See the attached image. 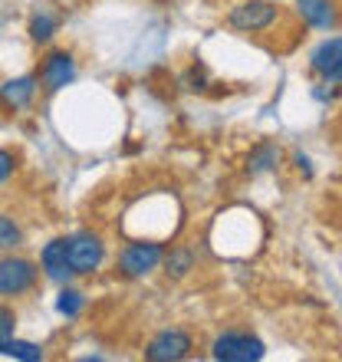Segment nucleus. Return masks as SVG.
<instances>
[{
    "mask_svg": "<svg viewBox=\"0 0 342 362\" xmlns=\"http://www.w3.org/2000/svg\"><path fill=\"white\" fill-rule=\"evenodd\" d=\"M66 250H69V267H73V274H79V276L95 274L105 260V244L99 234H93V230H79V234L66 238Z\"/></svg>",
    "mask_w": 342,
    "mask_h": 362,
    "instance_id": "nucleus-1",
    "label": "nucleus"
},
{
    "mask_svg": "<svg viewBox=\"0 0 342 362\" xmlns=\"http://www.w3.org/2000/svg\"><path fill=\"white\" fill-rule=\"evenodd\" d=\"M276 17H280V10L270 0H240L228 13V23L237 33H264L276 23Z\"/></svg>",
    "mask_w": 342,
    "mask_h": 362,
    "instance_id": "nucleus-2",
    "label": "nucleus"
},
{
    "mask_svg": "<svg viewBox=\"0 0 342 362\" xmlns=\"http://www.w3.org/2000/svg\"><path fill=\"white\" fill-rule=\"evenodd\" d=\"M264 343L250 333H220L211 346V356L220 362H256L264 359Z\"/></svg>",
    "mask_w": 342,
    "mask_h": 362,
    "instance_id": "nucleus-3",
    "label": "nucleus"
},
{
    "mask_svg": "<svg viewBox=\"0 0 342 362\" xmlns=\"http://www.w3.org/2000/svg\"><path fill=\"white\" fill-rule=\"evenodd\" d=\"M37 284V264L27 257H0V296H23Z\"/></svg>",
    "mask_w": 342,
    "mask_h": 362,
    "instance_id": "nucleus-4",
    "label": "nucleus"
},
{
    "mask_svg": "<svg viewBox=\"0 0 342 362\" xmlns=\"http://www.w3.org/2000/svg\"><path fill=\"white\" fill-rule=\"evenodd\" d=\"M162 257H165L162 244H155V240H135V244H129L119 254V270L125 276H145L162 264Z\"/></svg>",
    "mask_w": 342,
    "mask_h": 362,
    "instance_id": "nucleus-5",
    "label": "nucleus"
},
{
    "mask_svg": "<svg viewBox=\"0 0 342 362\" xmlns=\"http://www.w3.org/2000/svg\"><path fill=\"white\" fill-rule=\"evenodd\" d=\"M191 336L184 329H162L152 343L145 346V359L148 362H178L191 356Z\"/></svg>",
    "mask_w": 342,
    "mask_h": 362,
    "instance_id": "nucleus-6",
    "label": "nucleus"
},
{
    "mask_svg": "<svg viewBox=\"0 0 342 362\" xmlns=\"http://www.w3.org/2000/svg\"><path fill=\"white\" fill-rule=\"evenodd\" d=\"M73 79H76L73 53H66V49H53V53L43 57V66H40V86L47 89V93H59V89H66Z\"/></svg>",
    "mask_w": 342,
    "mask_h": 362,
    "instance_id": "nucleus-7",
    "label": "nucleus"
},
{
    "mask_svg": "<svg viewBox=\"0 0 342 362\" xmlns=\"http://www.w3.org/2000/svg\"><path fill=\"white\" fill-rule=\"evenodd\" d=\"M309 66H313L316 76H323L326 83L342 86V37H333L319 43L309 57Z\"/></svg>",
    "mask_w": 342,
    "mask_h": 362,
    "instance_id": "nucleus-8",
    "label": "nucleus"
},
{
    "mask_svg": "<svg viewBox=\"0 0 342 362\" xmlns=\"http://www.w3.org/2000/svg\"><path fill=\"white\" fill-rule=\"evenodd\" d=\"M40 264H43V274L53 280V284H66L73 276V267H69V250H66V238L49 240L43 254H40Z\"/></svg>",
    "mask_w": 342,
    "mask_h": 362,
    "instance_id": "nucleus-9",
    "label": "nucleus"
},
{
    "mask_svg": "<svg viewBox=\"0 0 342 362\" xmlns=\"http://www.w3.org/2000/svg\"><path fill=\"white\" fill-rule=\"evenodd\" d=\"M33 95H37V79L33 76L7 79V83L0 86V105H7V109H23V105L33 103Z\"/></svg>",
    "mask_w": 342,
    "mask_h": 362,
    "instance_id": "nucleus-10",
    "label": "nucleus"
},
{
    "mask_svg": "<svg viewBox=\"0 0 342 362\" xmlns=\"http://www.w3.org/2000/svg\"><path fill=\"white\" fill-rule=\"evenodd\" d=\"M300 17L316 30H333L336 27V7L333 0H296Z\"/></svg>",
    "mask_w": 342,
    "mask_h": 362,
    "instance_id": "nucleus-11",
    "label": "nucleus"
},
{
    "mask_svg": "<svg viewBox=\"0 0 342 362\" xmlns=\"http://www.w3.org/2000/svg\"><path fill=\"white\" fill-rule=\"evenodd\" d=\"M59 30V13H53L49 7H40L33 17H30V40L33 43H47L53 40V33Z\"/></svg>",
    "mask_w": 342,
    "mask_h": 362,
    "instance_id": "nucleus-12",
    "label": "nucleus"
},
{
    "mask_svg": "<svg viewBox=\"0 0 342 362\" xmlns=\"http://www.w3.org/2000/svg\"><path fill=\"white\" fill-rule=\"evenodd\" d=\"M0 353H4V356H13V359H23V362L43 359V349H40L37 343H27V339H17V336H10L7 343L0 346Z\"/></svg>",
    "mask_w": 342,
    "mask_h": 362,
    "instance_id": "nucleus-13",
    "label": "nucleus"
},
{
    "mask_svg": "<svg viewBox=\"0 0 342 362\" xmlns=\"http://www.w3.org/2000/svg\"><path fill=\"white\" fill-rule=\"evenodd\" d=\"M23 244V230L13 218L0 214V250H17Z\"/></svg>",
    "mask_w": 342,
    "mask_h": 362,
    "instance_id": "nucleus-14",
    "label": "nucleus"
},
{
    "mask_svg": "<svg viewBox=\"0 0 342 362\" xmlns=\"http://www.w3.org/2000/svg\"><path fill=\"white\" fill-rule=\"evenodd\" d=\"M83 303H86V296L79 293V290H73V286H63V293H59V300H57V310L63 316H69V320H76V316L83 313Z\"/></svg>",
    "mask_w": 342,
    "mask_h": 362,
    "instance_id": "nucleus-15",
    "label": "nucleus"
},
{
    "mask_svg": "<svg viewBox=\"0 0 342 362\" xmlns=\"http://www.w3.org/2000/svg\"><path fill=\"white\" fill-rule=\"evenodd\" d=\"M191 267H194V254H191L188 247H175L168 254V260H165V270H168L171 276H184Z\"/></svg>",
    "mask_w": 342,
    "mask_h": 362,
    "instance_id": "nucleus-16",
    "label": "nucleus"
},
{
    "mask_svg": "<svg viewBox=\"0 0 342 362\" xmlns=\"http://www.w3.org/2000/svg\"><path fill=\"white\" fill-rule=\"evenodd\" d=\"M276 158H280V152H276L273 145H260L254 155H250V172H266V168H273Z\"/></svg>",
    "mask_w": 342,
    "mask_h": 362,
    "instance_id": "nucleus-17",
    "label": "nucleus"
},
{
    "mask_svg": "<svg viewBox=\"0 0 342 362\" xmlns=\"http://www.w3.org/2000/svg\"><path fill=\"white\" fill-rule=\"evenodd\" d=\"M13 329H17V313H13L10 306L0 303V346H4L10 336H13Z\"/></svg>",
    "mask_w": 342,
    "mask_h": 362,
    "instance_id": "nucleus-18",
    "label": "nucleus"
},
{
    "mask_svg": "<svg viewBox=\"0 0 342 362\" xmlns=\"http://www.w3.org/2000/svg\"><path fill=\"white\" fill-rule=\"evenodd\" d=\"M13 168H17V158L7 152V148H0V185L13 175Z\"/></svg>",
    "mask_w": 342,
    "mask_h": 362,
    "instance_id": "nucleus-19",
    "label": "nucleus"
}]
</instances>
